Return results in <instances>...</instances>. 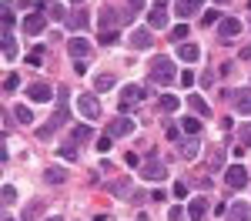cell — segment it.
Instances as JSON below:
<instances>
[{
	"label": "cell",
	"instance_id": "obj_1",
	"mask_svg": "<svg viewBox=\"0 0 251 221\" xmlns=\"http://www.w3.org/2000/svg\"><path fill=\"white\" fill-rule=\"evenodd\" d=\"M67 98H71V91L67 87H57V111H54V118L47 121V124H40L37 127V138L40 141H47V138H54L60 127L71 121V107H67Z\"/></svg>",
	"mask_w": 251,
	"mask_h": 221
},
{
	"label": "cell",
	"instance_id": "obj_2",
	"mask_svg": "<svg viewBox=\"0 0 251 221\" xmlns=\"http://www.w3.org/2000/svg\"><path fill=\"white\" fill-rule=\"evenodd\" d=\"M177 77V67L171 57H154L151 60V84H174Z\"/></svg>",
	"mask_w": 251,
	"mask_h": 221
},
{
	"label": "cell",
	"instance_id": "obj_3",
	"mask_svg": "<svg viewBox=\"0 0 251 221\" xmlns=\"http://www.w3.org/2000/svg\"><path fill=\"white\" fill-rule=\"evenodd\" d=\"M91 50H94V47H91L84 37H71V40H67V54L74 57V64H87Z\"/></svg>",
	"mask_w": 251,
	"mask_h": 221
},
{
	"label": "cell",
	"instance_id": "obj_4",
	"mask_svg": "<svg viewBox=\"0 0 251 221\" xmlns=\"http://www.w3.org/2000/svg\"><path fill=\"white\" fill-rule=\"evenodd\" d=\"M228 100L234 104V111H238V114L251 118V87H238V91H231Z\"/></svg>",
	"mask_w": 251,
	"mask_h": 221
},
{
	"label": "cell",
	"instance_id": "obj_5",
	"mask_svg": "<svg viewBox=\"0 0 251 221\" xmlns=\"http://www.w3.org/2000/svg\"><path fill=\"white\" fill-rule=\"evenodd\" d=\"M134 118H127V114H124V118H114L111 121V124H107V138H127V134H134Z\"/></svg>",
	"mask_w": 251,
	"mask_h": 221
},
{
	"label": "cell",
	"instance_id": "obj_6",
	"mask_svg": "<svg viewBox=\"0 0 251 221\" xmlns=\"http://www.w3.org/2000/svg\"><path fill=\"white\" fill-rule=\"evenodd\" d=\"M148 24H151V30H164L168 27V0H154V7L148 14Z\"/></svg>",
	"mask_w": 251,
	"mask_h": 221
},
{
	"label": "cell",
	"instance_id": "obj_7",
	"mask_svg": "<svg viewBox=\"0 0 251 221\" xmlns=\"http://www.w3.org/2000/svg\"><path fill=\"white\" fill-rule=\"evenodd\" d=\"M225 181H228V188L241 191V188L248 184V168H245V164H231V168L225 171Z\"/></svg>",
	"mask_w": 251,
	"mask_h": 221
},
{
	"label": "cell",
	"instance_id": "obj_8",
	"mask_svg": "<svg viewBox=\"0 0 251 221\" xmlns=\"http://www.w3.org/2000/svg\"><path fill=\"white\" fill-rule=\"evenodd\" d=\"M77 107H80V114L87 121H97L100 118V100L94 98V94H80L77 98Z\"/></svg>",
	"mask_w": 251,
	"mask_h": 221
},
{
	"label": "cell",
	"instance_id": "obj_9",
	"mask_svg": "<svg viewBox=\"0 0 251 221\" xmlns=\"http://www.w3.org/2000/svg\"><path fill=\"white\" fill-rule=\"evenodd\" d=\"M100 30H117V24L124 20V10H117V7H100Z\"/></svg>",
	"mask_w": 251,
	"mask_h": 221
},
{
	"label": "cell",
	"instance_id": "obj_10",
	"mask_svg": "<svg viewBox=\"0 0 251 221\" xmlns=\"http://www.w3.org/2000/svg\"><path fill=\"white\" fill-rule=\"evenodd\" d=\"M27 98H30V100H40V104H47V100H54V87H50V84H44V80H37V84H27Z\"/></svg>",
	"mask_w": 251,
	"mask_h": 221
},
{
	"label": "cell",
	"instance_id": "obj_11",
	"mask_svg": "<svg viewBox=\"0 0 251 221\" xmlns=\"http://www.w3.org/2000/svg\"><path fill=\"white\" fill-rule=\"evenodd\" d=\"M141 178H144V181H164V178H168V168H164L157 158H151L144 168H141Z\"/></svg>",
	"mask_w": 251,
	"mask_h": 221
},
{
	"label": "cell",
	"instance_id": "obj_12",
	"mask_svg": "<svg viewBox=\"0 0 251 221\" xmlns=\"http://www.w3.org/2000/svg\"><path fill=\"white\" fill-rule=\"evenodd\" d=\"M241 34V20L238 17H221V24H218V37L221 40H234Z\"/></svg>",
	"mask_w": 251,
	"mask_h": 221
},
{
	"label": "cell",
	"instance_id": "obj_13",
	"mask_svg": "<svg viewBox=\"0 0 251 221\" xmlns=\"http://www.w3.org/2000/svg\"><path fill=\"white\" fill-rule=\"evenodd\" d=\"M144 94H148L144 87H137V84H127V87L121 91V107H124V111H131V107H134V104L144 98Z\"/></svg>",
	"mask_w": 251,
	"mask_h": 221
},
{
	"label": "cell",
	"instance_id": "obj_14",
	"mask_svg": "<svg viewBox=\"0 0 251 221\" xmlns=\"http://www.w3.org/2000/svg\"><path fill=\"white\" fill-rule=\"evenodd\" d=\"M44 208H47L44 198H30L24 208H20V221H37L40 215H44Z\"/></svg>",
	"mask_w": 251,
	"mask_h": 221
},
{
	"label": "cell",
	"instance_id": "obj_15",
	"mask_svg": "<svg viewBox=\"0 0 251 221\" xmlns=\"http://www.w3.org/2000/svg\"><path fill=\"white\" fill-rule=\"evenodd\" d=\"M177 151H181V158H184V161H194V158H198V151H201V141L191 134V138L177 141Z\"/></svg>",
	"mask_w": 251,
	"mask_h": 221
},
{
	"label": "cell",
	"instance_id": "obj_16",
	"mask_svg": "<svg viewBox=\"0 0 251 221\" xmlns=\"http://www.w3.org/2000/svg\"><path fill=\"white\" fill-rule=\"evenodd\" d=\"M221 168H225V144H214L211 151H208V171L218 174Z\"/></svg>",
	"mask_w": 251,
	"mask_h": 221
},
{
	"label": "cell",
	"instance_id": "obj_17",
	"mask_svg": "<svg viewBox=\"0 0 251 221\" xmlns=\"http://www.w3.org/2000/svg\"><path fill=\"white\" fill-rule=\"evenodd\" d=\"M44 24H47L44 10H34V14H27V17H24V30H27V34H40V30H44Z\"/></svg>",
	"mask_w": 251,
	"mask_h": 221
},
{
	"label": "cell",
	"instance_id": "obj_18",
	"mask_svg": "<svg viewBox=\"0 0 251 221\" xmlns=\"http://www.w3.org/2000/svg\"><path fill=\"white\" fill-rule=\"evenodd\" d=\"M201 3H204V0H177L174 10H177V17L184 20V17H194V14L201 10Z\"/></svg>",
	"mask_w": 251,
	"mask_h": 221
},
{
	"label": "cell",
	"instance_id": "obj_19",
	"mask_svg": "<svg viewBox=\"0 0 251 221\" xmlns=\"http://www.w3.org/2000/svg\"><path fill=\"white\" fill-rule=\"evenodd\" d=\"M204 215H208V198H191V204H188V218L191 221H204Z\"/></svg>",
	"mask_w": 251,
	"mask_h": 221
},
{
	"label": "cell",
	"instance_id": "obj_20",
	"mask_svg": "<svg viewBox=\"0 0 251 221\" xmlns=\"http://www.w3.org/2000/svg\"><path fill=\"white\" fill-rule=\"evenodd\" d=\"M228 221H251V204L234 201L231 208H228Z\"/></svg>",
	"mask_w": 251,
	"mask_h": 221
},
{
	"label": "cell",
	"instance_id": "obj_21",
	"mask_svg": "<svg viewBox=\"0 0 251 221\" xmlns=\"http://www.w3.org/2000/svg\"><path fill=\"white\" fill-rule=\"evenodd\" d=\"M44 181H47V184H64V181H67V168H64V164H50V168L44 171Z\"/></svg>",
	"mask_w": 251,
	"mask_h": 221
},
{
	"label": "cell",
	"instance_id": "obj_22",
	"mask_svg": "<svg viewBox=\"0 0 251 221\" xmlns=\"http://www.w3.org/2000/svg\"><path fill=\"white\" fill-rule=\"evenodd\" d=\"M154 44V34L151 30H134L131 34V47H137V50H144V47H151Z\"/></svg>",
	"mask_w": 251,
	"mask_h": 221
},
{
	"label": "cell",
	"instance_id": "obj_23",
	"mask_svg": "<svg viewBox=\"0 0 251 221\" xmlns=\"http://www.w3.org/2000/svg\"><path fill=\"white\" fill-rule=\"evenodd\" d=\"M177 47H181V50H177V57L184 60V64H194V60L201 57V50H198L194 44H177Z\"/></svg>",
	"mask_w": 251,
	"mask_h": 221
},
{
	"label": "cell",
	"instance_id": "obj_24",
	"mask_svg": "<svg viewBox=\"0 0 251 221\" xmlns=\"http://www.w3.org/2000/svg\"><path fill=\"white\" fill-rule=\"evenodd\" d=\"M67 27H71V30H84V27H87V14H84V10H71V14H67Z\"/></svg>",
	"mask_w": 251,
	"mask_h": 221
},
{
	"label": "cell",
	"instance_id": "obj_25",
	"mask_svg": "<svg viewBox=\"0 0 251 221\" xmlns=\"http://www.w3.org/2000/svg\"><path fill=\"white\" fill-rule=\"evenodd\" d=\"M157 107H161L164 114H171V111H177V107H181V100L174 98V94H161V98H157Z\"/></svg>",
	"mask_w": 251,
	"mask_h": 221
},
{
	"label": "cell",
	"instance_id": "obj_26",
	"mask_svg": "<svg viewBox=\"0 0 251 221\" xmlns=\"http://www.w3.org/2000/svg\"><path fill=\"white\" fill-rule=\"evenodd\" d=\"M3 57H17V40H14V30H3Z\"/></svg>",
	"mask_w": 251,
	"mask_h": 221
},
{
	"label": "cell",
	"instance_id": "obj_27",
	"mask_svg": "<svg viewBox=\"0 0 251 221\" xmlns=\"http://www.w3.org/2000/svg\"><path fill=\"white\" fill-rule=\"evenodd\" d=\"M188 104H191V111L198 114V118H208V100H204V98L191 94V98H188Z\"/></svg>",
	"mask_w": 251,
	"mask_h": 221
},
{
	"label": "cell",
	"instance_id": "obj_28",
	"mask_svg": "<svg viewBox=\"0 0 251 221\" xmlns=\"http://www.w3.org/2000/svg\"><path fill=\"white\" fill-rule=\"evenodd\" d=\"M141 10H144V0H127V7H124V20H134Z\"/></svg>",
	"mask_w": 251,
	"mask_h": 221
},
{
	"label": "cell",
	"instance_id": "obj_29",
	"mask_svg": "<svg viewBox=\"0 0 251 221\" xmlns=\"http://www.w3.org/2000/svg\"><path fill=\"white\" fill-rule=\"evenodd\" d=\"M17 20H14V3H3V30H14Z\"/></svg>",
	"mask_w": 251,
	"mask_h": 221
},
{
	"label": "cell",
	"instance_id": "obj_30",
	"mask_svg": "<svg viewBox=\"0 0 251 221\" xmlns=\"http://www.w3.org/2000/svg\"><path fill=\"white\" fill-rule=\"evenodd\" d=\"M44 57H47V47H34V50L27 54V64H34V67H40V64H44Z\"/></svg>",
	"mask_w": 251,
	"mask_h": 221
},
{
	"label": "cell",
	"instance_id": "obj_31",
	"mask_svg": "<svg viewBox=\"0 0 251 221\" xmlns=\"http://www.w3.org/2000/svg\"><path fill=\"white\" fill-rule=\"evenodd\" d=\"M94 87L100 91V94H104V91H111V87H114V77H111V74H97Z\"/></svg>",
	"mask_w": 251,
	"mask_h": 221
},
{
	"label": "cell",
	"instance_id": "obj_32",
	"mask_svg": "<svg viewBox=\"0 0 251 221\" xmlns=\"http://www.w3.org/2000/svg\"><path fill=\"white\" fill-rule=\"evenodd\" d=\"M14 118H17L20 124H30V121H34V111H30V107H24V104H20V107H14Z\"/></svg>",
	"mask_w": 251,
	"mask_h": 221
},
{
	"label": "cell",
	"instance_id": "obj_33",
	"mask_svg": "<svg viewBox=\"0 0 251 221\" xmlns=\"http://www.w3.org/2000/svg\"><path fill=\"white\" fill-rule=\"evenodd\" d=\"M181 131H188V134H198V131H201V121H198V118H181Z\"/></svg>",
	"mask_w": 251,
	"mask_h": 221
},
{
	"label": "cell",
	"instance_id": "obj_34",
	"mask_svg": "<svg viewBox=\"0 0 251 221\" xmlns=\"http://www.w3.org/2000/svg\"><path fill=\"white\" fill-rule=\"evenodd\" d=\"M60 158L77 161V141H74V144H71V141H67V144H60Z\"/></svg>",
	"mask_w": 251,
	"mask_h": 221
},
{
	"label": "cell",
	"instance_id": "obj_35",
	"mask_svg": "<svg viewBox=\"0 0 251 221\" xmlns=\"http://www.w3.org/2000/svg\"><path fill=\"white\" fill-rule=\"evenodd\" d=\"M111 191H114L117 198H124V201L131 198V184H127V181H117V184H111Z\"/></svg>",
	"mask_w": 251,
	"mask_h": 221
},
{
	"label": "cell",
	"instance_id": "obj_36",
	"mask_svg": "<svg viewBox=\"0 0 251 221\" xmlns=\"http://www.w3.org/2000/svg\"><path fill=\"white\" fill-rule=\"evenodd\" d=\"M171 40H174V44H184V40H188V27H184V24H177V27L171 30Z\"/></svg>",
	"mask_w": 251,
	"mask_h": 221
},
{
	"label": "cell",
	"instance_id": "obj_37",
	"mask_svg": "<svg viewBox=\"0 0 251 221\" xmlns=\"http://www.w3.org/2000/svg\"><path fill=\"white\" fill-rule=\"evenodd\" d=\"M14 201H17V188H14V184H3V204L10 208Z\"/></svg>",
	"mask_w": 251,
	"mask_h": 221
},
{
	"label": "cell",
	"instance_id": "obj_38",
	"mask_svg": "<svg viewBox=\"0 0 251 221\" xmlns=\"http://www.w3.org/2000/svg\"><path fill=\"white\" fill-rule=\"evenodd\" d=\"M47 14H50L54 20H64V7H60V3H54V0H47Z\"/></svg>",
	"mask_w": 251,
	"mask_h": 221
},
{
	"label": "cell",
	"instance_id": "obj_39",
	"mask_svg": "<svg viewBox=\"0 0 251 221\" xmlns=\"http://www.w3.org/2000/svg\"><path fill=\"white\" fill-rule=\"evenodd\" d=\"M238 138H241L245 147H251V124H241V127H238Z\"/></svg>",
	"mask_w": 251,
	"mask_h": 221
},
{
	"label": "cell",
	"instance_id": "obj_40",
	"mask_svg": "<svg viewBox=\"0 0 251 221\" xmlns=\"http://www.w3.org/2000/svg\"><path fill=\"white\" fill-rule=\"evenodd\" d=\"M17 84H20V77H17V74H7V77H3V91L10 94V91H17Z\"/></svg>",
	"mask_w": 251,
	"mask_h": 221
},
{
	"label": "cell",
	"instance_id": "obj_41",
	"mask_svg": "<svg viewBox=\"0 0 251 221\" xmlns=\"http://www.w3.org/2000/svg\"><path fill=\"white\" fill-rule=\"evenodd\" d=\"M91 138V127H87V124H77V127H74V141H87Z\"/></svg>",
	"mask_w": 251,
	"mask_h": 221
},
{
	"label": "cell",
	"instance_id": "obj_42",
	"mask_svg": "<svg viewBox=\"0 0 251 221\" xmlns=\"http://www.w3.org/2000/svg\"><path fill=\"white\" fill-rule=\"evenodd\" d=\"M201 24H204V27H211V24H221V17H218V10H208V14L201 17Z\"/></svg>",
	"mask_w": 251,
	"mask_h": 221
},
{
	"label": "cell",
	"instance_id": "obj_43",
	"mask_svg": "<svg viewBox=\"0 0 251 221\" xmlns=\"http://www.w3.org/2000/svg\"><path fill=\"white\" fill-rule=\"evenodd\" d=\"M174 198H188V184H184V181L174 184Z\"/></svg>",
	"mask_w": 251,
	"mask_h": 221
},
{
	"label": "cell",
	"instance_id": "obj_44",
	"mask_svg": "<svg viewBox=\"0 0 251 221\" xmlns=\"http://www.w3.org/2000/svg\"><path fill=\"white\" fill-rule=\"evenodd\" d=\"M97 151L107 154V151H111V138H97Z\"/></svg>",
	"mask_w": 251,
	"mask_h": 221
},
{
	"label": "cell",
	"instance_id": "obj_45",
	"mask_svg": "<svg viewBox=\"0 0 251 221\" xmlns=\"http://www.w3.org/2000/svg\"><path fill=\"white\" fill-rule=\"evenodd\" d=\"M168 221H184V211H181V208H171V211H168Z\"/></svg>",
	"mask_w": 251,
	"mask_h": 221
},
{
	"label": "cell",
	"instance_id": "obj_46",
	"mask_svg": "<svg viewBox=\"0 0 251 221\" xmlns=\"http://www.w3.org/2000/svg\"><path fill=\"white\" fill-rule=\"evenodd\" d=\"M191 84H194V74H191V71H184V74H181V87H191Z\"/></svg>",
	"mask_w": 251,
	"mask_h": 221
},
{
	"label": "cell",
	"instance_id": "obj_47",
	"mask_svg": "<svg viewBox=\"0 0 251 221\" xmlns=\"http://www.w3.org/2000/svg\"><path fill=\"white\" fill-rule=\"evenodd\" d=\"M124 164H127V168H134V164H137V154H134V151H127V154H124Z\"/></svg>",
	"mask_w": 251,
	"mask_h": 221
},
{
	"label": "cell",
	"instance_id": "obj_48",
	"mask_svg": "<svg viewBox=\"0 0 251 221\" xmlns=\"http://www.w3.org/2000/svg\"><path fill=\"white\" fill-rule=\"evenodd\" d=\"M114 40H117V30H107V34L100 37V44H114Z\"/></svg>",
	"mask_w": 251,
	"mask_h": 221
},
{
	"label": "cell",
	"instance_id": "obj_49",
	"mask_svg": "<svg viewBox=\"0 0 251 221\" xmlns=\"http://www.w3.org/2000/svg\"><path fill=\"white\" fill-rule=\"evenodd\" d=\"M3 221H14V218H10V215H3Z\"/></svg>",
	"mask_w": 251,
	"mask_h": 221
},
{
	"label": "cell",
	"instance_id": "obj_50",
	"mask_svg": "<svg viewBox=\"0 0 251 221\" xmlns=\"http://www.w3.org/2000/svg\"><path fill=\"white\" fill-rule=\"evenodd\" d=\"M71 3H84V0H71Z\"/></svg>",
	"mask_w": 251,
	"mask_h": 221
},
{
	"label": "cell",
	"instance_id": "obj_51",
	"mask_svg": "<svg viewBox=\"0 0 251 221\" xmlns=\"http://www.w3.org/2000/svg\"><path fill=\"white\" fill-rule=\"evenodd\" d=\"M50 221H60V218H50Z\"/></svg>",
	"mask_w": 251,
	"mask_h": 221
}]
</instances>
